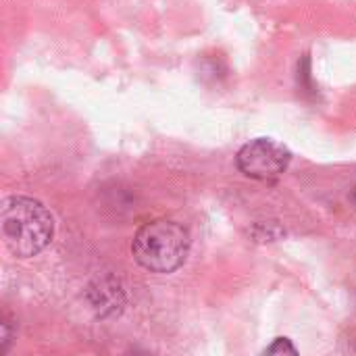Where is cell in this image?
<instances>
[{
	"instance_id": "obj_2",
	"label": "cell",
	"mask_w": 356,
	"mask_h": 356,
	"mask_svg": "<svg viewBox=\"0 0 356 356\" xmlns=\"http://www.w3.org/2000/svg\"><path fill=\"white\" fill-rule=\"evenodd\" d=\"M190 234L171 219H156L142 225L134 238L131 252L140 267L150 273H173L190 254Z\"/></svg>"
},
{
	"instance_id": "obj_3",
	"label": "cell",
	"mask_w": 356,
	"mask_h": 356,
	"mask_svg": "<svg viewBox=\"0 0 356 356\" xmlns=\"http://www.w3.org/2000/svg\"><path fill=\"white\" fill-rule=\"evenodd\" d=\"M292 152L273 138H257L244 144L236 156L238 169L259 181H275L290 167Z\"/></svg>"
},
{
	"instance_id": "obj_4",
	"label": "cell",
	"mask_w": 356,
	"mask_h": 356,
	"mask_svg": "<svg viewBox=\"0 0 356 356\" xmlns=\"http://www.w3.org/2000/svg\"><path fill=\"white\" fill-rule=\"evenodd\" d=\"M265 355H298V350L288 338H277L269 348H265Z\"/></svg>"
},
{
	"instance_id": "obj_5",
	"label": "cell",
	"mask_w": 356,
	"mask_h": 356,
	"mask_svg": "<svg viewBox=\"0 0 356 356\" xmlns=\"http://www.w3.org/2000/svg\"><path fill=\"white\" fill-rule=\"evenodd\" d=\"M355 200H356V192H355Z\"/></svg>"
},
{
	"instance_id": "obj_1",
	"label": "cell",
	"mask_w": 356,
	"mask_h": 356,
	"mask_svg": "<svg viewBox=\"0 0 356 356\" xmlns=\"http://www.w3.org/2000/svg\"><path fill=\"white\" fill-rule=\"evenodd\" d=\"M0 234L13 257L29 259L40 254L52 242L54 219L40 200L8 196L0 207Z\"/></svg>"
}]
</instances>
